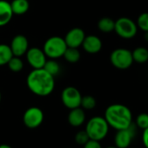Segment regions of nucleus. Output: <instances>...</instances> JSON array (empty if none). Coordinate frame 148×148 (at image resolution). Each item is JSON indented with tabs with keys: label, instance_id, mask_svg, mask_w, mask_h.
I'll return each mask as SVG.
<instances>
[{
	"label": "nucleus",
	"instance_id": "1",
	"mask_svg": "<svg viewBox=\"0 0 148 148\" xmlns=\"http://www.w3.org/2000/svg\"><path fill=\"white\" fill-rule=\"evenodd\" d=\"M26 84L29 90L37 96L45 97L50 95L55 87L54 77L44 68L33 69L27 76Z\"/></svg>",
	"mask_w": 148,
	"mask_h": 148
},
{
	"label": "nucleus",
	"instance_id": "2",
	"mask_svg": "<svg viewBox=\"0 0 148 148\" xmlns=\"http://www.w3.org/2000/svg\"><path fill=\"white\" fill-rule=\"evenodd\" d=\"M104 118L109 126L117 131L127 128L132 124V111L122 104H112L109 106L106 109Z\"/></svg>",
	"mask_w": 148,
	"mask_h": 148
},
{
	"label": "nucleus",
	"instance_id": "3",
	"mask_svg": "<svg viewBox=\"0 0 148 148\" xmlns=\"http://www.w3.org/2000/svg\"><path fill=\"white\" fill-rule=\"evenodd\" d=\"M109 127L110 126L104 117L95 116L89 119L85 131L90 139L100 141L107 136Z\"/></svg>",
	"mask_w": 148,
	"mask_h": 148
},
{
	"label": "nucleus",
	"instance_id": "4",
	"mask_svg": "<svg viewBox=\"0 0 148 148\" xmlns=\"http://www.w3.org/2000/svg\"><path fill=\"white\" fill-rule=\"evenodd\" d=\"M66 49L67 45L64 39L58 36H53L45 41L43 51L46 57L57 59L63 57Z\"/></svg>",
	"mask_w": 148,
	"mask_h": 148
},
{
	"label": "nucleus",
	"instance_id": "5",
	"mask_svg": "<svg viewBox=\"0 0 148 148\" xmlns=\"http://www.w3.org/2000/svg\"><path fill=\"white\" fill-rule=\"evenodd\" d=\"M138 26L132 19L122 17L115 21L114 32L117 35L124 39H131L138 33Z\"/></svg>",
	"mask_w": 148,
	"mask_h": 148
},
{
	"label": "nucleus",
	"instance_id": "6",
	"mask_svg": "<svg viewBox=\"0 0 148 148\" xmlns=\"http://www.w3.org/2000/svg\"><path fill=\"white\" fill-rule=\"evenodd\" d=\"M110 61L112 64L117 69H128L133 63L132 51L126 48L115 49L110 55Z\"/></svg>",
	"mask_w": 148,
	"mask_h": 148
},
{
	"label": "nucleus",
	"instance_id": "7",
	"mask_svg": "<svg viewBox=\"0 0 148 148\" xmlns=\"http://www.w3.org/2000/svg\"><path fill=\"white\" fill-rule=\"evenodd\" d=\"M82 95L80 92L73 86H68L62 91L61 100L68 109H74L80 106Z\"/></svg>",
	"mask_w": 148,
	"mask_h": 148
},
{
	"label": "nucleus",
	"instance_id": "8",
	"mask_svg": "<svg viewBox=\"0 0 148 148\" xmlns=\"http://www.w3.org/2000/svg\"><path fill=\"white\" fill-rule=\"evenodd\" d=\"M136 125L133 123L127 128L118 130L114 137V144L118 148H129L135 135Z\"/></svg>",
	"mask_w": 148,
	"mask_h": 148
},
{
	"label": "nucleus",
	"instance_id": "9",
	"mask_svg": "<svg viewBox=\"0 0 148 148\" xmlns=\"http://www.w3.org/2000/svg\"><path fill=\"white\" fill-rule=\"evenodd\" d=\"M23 121L26 127L31 129L37 128L44 121V112L38 107H30L25 112L23 116Z\"/></svg>",
	"mask_w": 148,
	"mask_h": 148
},
{
	"label": "nucleus",
	"instance_id": "10",
	"mask_svg": "<svg viewBox=\"0 0 148 148\" xmlns=\"http://www.w3.org/2000/svg\"><path fill=\"white\" fill-rule=\"evenodd\" d=\"M26 59L33 69L43 68L46 62V56L43 50L32 47L26 51Z\"/></svg>",
	"mask_w": 148,
	"mask_h": 148
},
{
	"label": "nucleus",
	"instance_id": "11",
	"mask_svg": "<svg viewBox=\"0 0 148 148\" xmlns=\"http://www.w3.org/2000/svg\"><path fill=\"white\" fill-rule=\"evenodd\" d=\"M86 38L85 32L81 28H73L70 30L64 37V41L67 47L78 48L82 45V43Z\"/></svg>",
	"mask_w": 148,
	"mask_h": 148
},
{
	"label": "nucleus",
	"instance_id": "12",
	"mask_svg": "<svg viewBox=\"0 0 148 148\" xmlns=\"http://www.w3.org/2000/svg\"><path fill=\"white\" fill-rule=\"evenodd\" d=\"M10 47L13 56L21 57L25 54L29 49L28 39L24 35H17L12 38Z\"/></svg>",
	"mask_w": 148,
	"mask_h": 148
},
{
	"label": "nucleus",
	"instance_id": "13",
	"mask_svg": "<svg viewBox=\"0 0 148 148\" xmlns=\"http://www.w3.org/2000/svg\"><path fill=\"white\" fill-rule=\"evenodd\" d=\"M82 46L86 52L91 53V54H95L101 51L102 41L99 37L95 35L86 36L82 43Z\"/></svg>",
	"mask_w": 148,
	"mask_h": 148
},
{
	"label": "nucleus",
	"instance_id": "14",
	"mask_svg": "<svg viewBox=\"0 0 148 148\" xmlns=\"http://www.w3.org/2000/svg\"><path fill=\"white\" fill-rule=\"evenodd\" d=\"M86 120V113L83 108L77 107L71 109V112L68 114V122L71 125L74 127L80 126L84 124Z\"/></svg>",
	"mask_w": 148,
	"mask_h": 148
},
{
	"label": "nucleus",
	"instance_id": "15",
	"mask_svg": "<svg viewBox=\"0 0 148 148\" xmlns=\"http://www.w3.org/2000/svg\"><path fill=\"white\" fill-rule=\"evenodd\" d=\"M13 16L11 4L5 0H0V27L10 23Z\"/></svg>",
	"mask_w": 148,
	"mask_h": 148
},
{
	"label": "nucleus",
	"instance_id": "16",
	"mask_svg": "<svg viewBox=\"0 0 148 148\" xmlns=\"http://www.w3.org/2000/svg\"><path fill=\"white\" fill-rule=\"evenodd\" d=\"M10 4L12 12L15 15H23L26 13L30 8L28 0H13Z\"/></svg>",
	"mask_w": 148,
	"mask_h": 148
},
{
	"label": "nucleus",
	"instance_id": "17",
	"mask_svg": "<svg viewBox=\"0 0 148 148\" xmlns=\"http://www.w3.org/2000/svg\"><path fill=\"white\" fill-rule=\"evenodd\" d=\"M133 62L138 64H145L148 61V49L144 46H139L135 48L132 51Z\"/></svg>",
	"mask_w": 148,
	"mask_h": 148
},
{
	"label": "nucleus",
	"instance_id": "18",
	"mask_svg": "<svg viewBox=\"0 0 148 148\" xmlns=\"http://www.w3.org/2000/svg\"><path fill=\"white\" fill-rule=\"evenodd\" d=\"M13 57L10 45L0 44V66L8 64L10 59Z\"/></svg>",
	"mask_w": 148,
	"mask_h": 148
},
{
	"label": "nucleus",
	"instance_id": "19",
	"mask_svg": "<svg viewBox=\"0 0 148 148\" xmlns=\"http://www.w3.org/2000/svg\"><path fill=\"white\" fill-rule=\"evenodd\" d=\"M114 25L115 21L110 18H103L98 23V27L99 31L105 33L112 32V31H114Z\"/></svg>",
	"mask_w": 148,
	"mask_h": 148
},
{
	"label": "nucleus",
	"instance_id": "20",
	"mask_svg": "<svg viewBox=\"0 0 148 148\" xmlns=\"http://www.w3.org/2000/svg\"><path fill=\"white\" fill-rule=\"evenodd\" d=\"M63 57L69 63H76L80 58V52L78 50V48L67 47V49L65 50Z\"/></svg>",
	"mask_w": 148,
	"mask_h": 148
},
{
	"label": "nucleus",
	"instance_id": "21",
	"mask_svg": "<svg viewBox=\"0 0 148 148\" xmlns=\"http://www.w3.org/2000/svg\"><path fill=\"white\" fill-rule=\"evenodd\" d=\"M43 68L53 77L56 76L57 74H58L60 71V66L58 63L55 59H52V58H50V60H46Z\"/></svg>",
	"mask_w": 148,
	"mask_h": 148
},
{
	"label": "nucleus",
	"instance_id": "22",
	"mask_svg": "<svg viewBox=\"0 0 148 148\" xmlns=\"http://www.w3.org/2000/svg\"><path fill=\"white\" fill-rule=\"evenodd\" d=\"M7 64H8L10 70L13 72H19L24 68V63H23L22 59L20 58V57L13 56L10 59V61L8 62Z\"/></svg>",
	"mask_w": 148,
	"mask_h": 148
},
{
	"label": "nucleus",
	"instance_id": "23",
	"mask_svg": "<svg viewBox=\"0 0 148 148\" xmlns=\"http://www.w3.org/2000/svg\"><path fill=\"white\" fill-rule=\"evenodd\" d=\"M136 24L138 29L141 30L144 32H148V12L141 13L137 18Z\"/></svg>",
	"mask_w": 148,
	"mask_h": 148
},
{
	"label": "nucleus",
	"instance_id": "24",
	"mask_svg": "<svg viewBox=\"0 0 148 148\" xmlns=\"http://www.w3.org/2000/svg\"><path fill=\"white\" fill-rule=\"evenodd\" d=\"M80 106L85 110H92L96 106V99L90 95L82 97Z\"/></svg>",
	"mask_w": 148,
	"mask_h": 148
},
{
	"label": "nucleus",
	"instance_id": "25",
	"mask_svg": "<svg viewBox=\"0 0 148 148\" xmlns=\"http://www.w3.org/2000/svg\"><path fill=\"white\" fill-rule=\"evenodd\" d=\"M135 125L137 127H138L139 129H142V130L147 128L148 127V113L142 112V113L138 114L136 118Z\"/></svg>",
	"mask_w": 148,
	"mask_h": 148
},
{
	"label": "nucleus",
	"instance_id": "26",
	"mask_svg": "<svg viewBox=\"0 0 148 148\" xmlns=\"http://www.w3.org/2000/svg\"><path fill=\"white\" fill-rule=\"evenodd\" d=\"M89 139V136L86 131H80L75 135V142L81 145H84Z\"/></svg>",
	"mask_w": 148,
	"mask_h": 148
},
{
	"label": "nucleus",
	"instance_id": "27",
	"mask_svg": "<svg viewBox=\"0 0 148 148\" xmlns=\"http://www.w3.org/2000/svg\"><path fill=\"white\" fill-rule=\"evenodd\" d=\"M84 148H102L99 141L98 140H93V139H89L85 145Z\"/></svg>",
	"mask_w": 148,
	"mask_h": 148
},
{
	"label": "nucleus",
	"instance_id": "28",
	"mask_svg": "<svg viewBox=\"0 0 148 148\" xmlns=\"http://www.w3.org/2000/svg\"><path fill=\"white\" fill-rule=\"evenodd\" d=\"M142 141L145 148H148V127L143 130L142 133Z\"/></svg>",
	"mask_w": 148,
	"mask_h": 148
},
{
	"label": "nucleus",
	"instance_id": "29",
	"mask_svg": "<svg viewBox=\"0 0 148 148\" xmlns=\"http://www.w3.org/2000/svg\"><path fill=\"white\" fill-rule=\"evenodd\" d=\"M0 148H12V146H10L9 145L2 144V145H0Z\"/></svg>",
	"mask_w": 148,
	"mask_h": 148
},
{
	"label": "nucleus",
	"instance_id": "30",
	"mask_svg": "<svg viewBox=\"0 0 148 148\" xmlns=\"http://www.w3.org/2000/svg\"><path fill=\"white\" fill-rule=\"evenodd\" d=\"M145 35H146V36H145V39H146V40L148 41V32H145Z\"/></svg>",
	"mask_w": 148,
	"mask_h": 148
},
{
	"label": "nucleus",
	"instance_id": "31",
	"mask_svg": "<svg viewBox=\"0 0 148 148\" xmlns=\"http://www.w3.org/2000/svg\"><path fill=\"white\" fill-rule=\"evenodd\" d=\"M106 148H118L117 146H108V147H106Z\"/></svg>",
	"mask_w": 148,
	"mask_h": 148
},
{
	"label": "nucleus",
	"instance_id": "32",
	"mask_svg": "<svg viewBox=\"0 0 148 148\" xmlns=\"http://www.w3.org/2000/svg\"><path fill=\"white\" fill-rule=\"evenodd\" d=\"M0 102H1V93H0Z\"/></svg>",
	"mask_w": 148,
	"mask_h": 148
}]
</instances>
